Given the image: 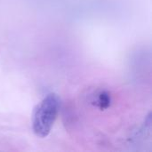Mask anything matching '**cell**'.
I'll return each mask as SVG.
<instances>
[{"mask_svg": "<svg viewBox=\"0 0 152 152\" xmlns=\"http://www.w3.org/2000/svg\"><path fill=\"white\" fill-rule=\"evenodd\" d=\"M59 106L57 95L50 94L37 107L32 120L33 131L37 136L45 138L50 134L59 111Z\"/></svg>", "mask_w": 152, "mask_h": 152, "instance_id": "6da1fadb", "label": "cell"}, {"mask_svg": "<svg viewBox=\"0 0 152 152\" xmlns=\"http://www.w3.org/2000/svg\"><path fill=\"white\" fill-rule=\"evenodd\" d=\"M93 102H94V105L99 107L101 110L106 109L109 107L110 103V97L109 94H107L106 92H100L96 94L95 96H94Z\"/></svg>", "mask_w": 152, "mask_h": 152, "instance_id": "7a4b0ae2", "label": "cell"}]
</instances>
